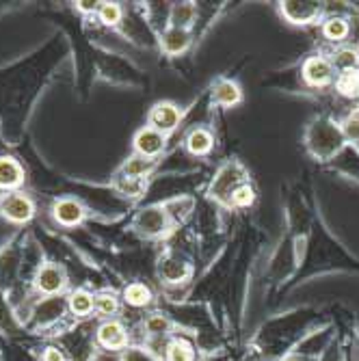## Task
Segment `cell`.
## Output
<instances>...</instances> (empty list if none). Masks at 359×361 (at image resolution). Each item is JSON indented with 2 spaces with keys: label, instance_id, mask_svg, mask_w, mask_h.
Segmentation results:
<instances>
[{
  "label": "cell",
  "instance_id": "cell-21",
  "mask_svg": "<svg viewBox=\"0 0 359 361\" xmlns=\"http://www.w3.org/2000/svg\"><path fill=\"white\" fill-rule=\"evenodd\" d=\"M331 63L336 72H351V70H359V50L351 48V46H342L334 52Z\"/></svg>",
  "mask_w": 359,
  "mask_h": 361
},
{
  "label": "cell",
  "instance_id": "cell-34",
  "mask_svg": "<svg viewBox=\"0 0 359 361\" xmlns=\"http://www.w3.org/2000/svg\"><path fill=\"white\" fill-rule=\"evenodd\" d=\"M290 361H305V359H290Z\"/></svg>",
  "mask_w": 359,
  "mask_h": 361
},
{
  "label": "cell",
  "instance_id": "cell-3",
  "mask_svg": "<svg viewBox=\"0 0 359 361\" xmlns=\"http://www.w3.org/2000/svg\"><path fill=\"white\" fill-rule=\"evenodd\" d=\"M135 227L147 238H160L171 232V216L165 206H147L137 212Z\"/></svg>",
  "mask_w": 359,
  "mask_h": 361
},
{
  "label": "cell",
  "instance_id": "cell-2",
  "mask_svg": "<svg viewBox=\"0 0 359 361\" xmlns=\"http://www.w3.org/2000/svg\"><path fill=\"white\" fill-rule=\"evenodd\" d=\"M249 182L247 178V169L241 165L238 160H230V162H225V165L217 171L212 184H210V190L208 195L212 197V200L221 202V204H227L230 206V197L232 192L241 186Z\"/></svg>",
  "mask_w": 359,
  "mask_h": 361
},
{
  "label": "cell",
  "instance_id": "cell-17",
  "mask_svg": "<svg viewBox=\"0 0 359 361\" xmlns=\"http://www.w3.org/2000/svg\"><path fill=\"white\" fill-rule=\"evenodd\" d=\"M154 169H156V160L143 158V156L135 154V156H130V158L123 162V167H121V178L143 180V178H147Z\"/></svg>",
  "mask_w": 359,
  "mask_h": 361
},
{
  "label": "cell",
  "instance_id": "cell-26",
  "mask_svg": "<svg viewBox=\"0 0 359 361\" xmlns=\"http://www.w3.org/2000/svg\"><path fill=\"white\" fill-rule=\"evenodd\" d=\"M253 204H255V188L249 182L241 184L230 197V206H234V208H249Z\"/></svg>",
  "mask_w": 359,
  "mask_h": 361
},
{
  "label": "cell",
  "instance_id": "cell-23",
  "mask_svg": "<svg viewBox=\"0 0 359 361\" xmlns=\"http://www.w3.org/2000/svg\"><path fill=\"white\" fill-rule=\"evenodd\" d=\"M195 16H197V9H195L193 3H178L171 7V16L169 22L174 28H184L188 30V26L195 22Z\"/></svg>",
  "mask_w": 359,
  "mask_h": 361
},
{
  "label": "cell",
  "instance_id": "cell-10",
  "mask_svg": "<svg viewBox=\"0 0 359 361\" xmlns=\"http://www.w3.org/2000/svg\"><path fill=\"white\" fill-rule=\"evenodd\" d=\"M190 275H193L190 264L178 255H165L158 262V277L169 286L186 283L190 279Z\"/></svg>",
  "mask_w": 359,
  "mask_h": 361
},
{
  "label": "cell",
  "instance_id": "cell-5",
  "mask_svg": "<svg viewBox=\"0 0 359 361\" xmlns=\"http://www.w3.org/2000/svg\"><path fill=\"white\" fill-rule=\"evenodd\" d=\"M281 16L297 26H308V24H316L322 16V5L320 3H299V0H286V3L279 5Z\"/></svg>",
  "mask_w": 359,
  "mask_h": 361
},
{
  "label": "cell",
  "instance_id": "cell-33",
  "mask_svg": "<svg viewBox=\"0 0 359 361\" xmlns=\"http://www.w3.org/2000/svg\"><path fill=\"white\" fill-rule=\"evenodd\" d=\"M76 9L83 11V13H95L97 9H100V3H91V0H83V3H76Z\"/></svg>",
  "mask_w": 359,
  "mask_h": 361
},
{
  "label": "cell",
  "instance_id": "cell-11",
  "mask_svg": "<svg viewBox=\"0 0 359 361\" xmlns=\"http://www.w3.org/2000/svg\"><path fill=\"white\" fill-rule=\"evenodd\" d=\"M97 344L107 350H123L128 348V331L126 326L117 320H107L97 326Z\"/></svg>",
  "mask_w": 359,
  "mask_h": 361
},
{
  "label": "cell",
  "instance_id": "cell-12",
  "mask_svg": "<svg viewBox=\"0 0 359 361\" xmlns=\"http://www.w3.org/2000/svg\"><path fill=\"white\" fill-rule=\"evenodd\" d=\"M52 216L61 225H65V227H76V225H80L85 221L87 210H85V206L78 200H72V197H68V200H56L54 202Z\"/></svg>",
  "mask_w": 359,
  "mask_h": 361
},
{
  "label": "cell",
  "instance_id": "cell-20",
  "mask_svg": "<svg viewBox=\"0 0 359 361\" xmlns=\"http://www.w3.org/2000/svg\"><path fill=\"white\" fill-rule=\"evenodd\" d=\"M123 301L130 307H145V305L152 303V290L145 283H141V281L128 283L123 288Z\"/></svg>",
  "mask_w": 359,
  "mask_h": 361
},
{
  "label": "cell",
  "instance_id": "cell-14",
  "mask_svg": "<svg viewBox=\"0 0 359 361\" xmlns=\"http://www.w3.org/2000/svg\"><path fill=\"white\" fill-rule=\"evenodd\" d=\"M24 182V169L11 156H0V190H16Z\"/></svg>",
  "mask_w": 359,
  "mask_h": 361
},
{
  "label": "cell",
  "instance_id": "cell-22",
  "mask_svg": "<svg viewBox=\"0 0 359 361\" xmlns=\"http://www.w3.org/2000/svg\"><path fill=\"white\" fill-rule=\"evenodd\" d=\"M336 89L342 97L348 100H359V70L340 72L336 78Z\"/></svg>",
  "mask_w": 359,
  "mask_h": 361
},
{
  "label": "cell",
  "instance_id": "cell-8",
  "mask_svg": "<svg viewBox=\"0 0 359 361\" xmlns=\"http://www.w3.org/2000/svg\"><path fill=\"white\" fill-rule=\"evenodd\" d=\"M65 286H68V275H65V269L54 264V262H48V264H44L37 271V275H35V288L42 294H48V297L63 292Z\"/></svg>",
  "mask_w": 359,
  "mask_h": 361
},
{
  "label": "cell",
  "instance_id": "cell-15",
  "mask_svg": "<svg viewBox=\"0 0 359 361\" xmlns=\"http://www.w3.org/2000/svg\"><path fill=\"white\" fill-rule=\"evenodd\" d=\"M212 102L232 109L243 102V91L234 80H217L212 87Z\"/></svg>",
  "mask_w": 359,
  "mask_h": 361
},
{
  "label": "cell",
  "instance_id": "cell-19",
  "mask_svg": "<svg viewBox=\"0 0 359 361\" xmlns=\"http://www.w3.org/2000/svg\"><path fill=\"white\" fill-rule=\"evenodd\" d=\"M68 307L74 316L78 318H85L89 316L91 312H95V297L91 292L87 290H76L70 294V299H68Z\"/></svg>",
  "mask_w": 359,
  "mask_h": 361
},
{
  "label": "cell",
  "instance_id": "cell-32",
  "mask_svg": "<svg viewBox=\"0 0 359 361\" xmlns=\"http://www.w3.org/2000/svg\"><path fill=\"white\" fill-rule=\"evenodd\" d=\"M42 361H65V355H63V350H61V348L50 346V348H46V350H44Z\"/></svg>",
  "mask_w": 359,
  "mask_h": 361
},
{
  "label": "cell",
  "instance_id": "cell-31",
  "mask_svg": "<svg viewBox=\"0 0 359 361\" xmlns=\"http://www.w3.org/2000/svg\"><path fill=\"white\" fill-rule=\"evenodd\" d=\"M117 188L121 195L128 197H139L143 192V180H133V178H119Z\"/></svg>",
  "mask_w": 359,
  "mask_h": 361
},
{
  "label": "cell",
  "instance_id": "cell-18",
  "mask_svg": "<svg viewBox=\"0 0 359 361\" xmlns=\"http://www.w3.org/2000/svg\"><path fill=\"white\" fill-rule=\"evenodd\" d=\"M320 30H322V37L324 39H329L334 44H340V42H344L348 37L351 26H348V22L344 18L334 16V18H327V20L322 22V28Z\"/></svg>",
  "mask_w": 359,
  "mask_h": 361
},
{
  "label": "cell",
  "instance_id": "cell-6",
  "mask_svg": "<svg viewBox=\"0 0 359 361\" xmlns=\"http://www.w3.org/2000/svg\"><path fill=\"white\" fill-rule=\"evenodd\" d=\"M0 212L11 223H26L35 214V204H32L30 197H26L24 192H9V195H3Z\"/></svg>",
  "mask_w": 359,
  "mask_h": 361
},
{
  "label": "cell",
  "instance_id": "cell-27",
  "mask_svg": "<svg viewBox=\"0 0 359 361\" xmlns=\"http://www.w3.org/2000/svg\"><path fill=\"white\" fill-rule=\"evenodd\" d=\"M171 326H174V322L165 314H152L145 320V331L150 336H167L171 331Z\"/></svg>",
  "mask_w": 359,
  "mask_h": 361
},
{
  "label": "cell",
  "instance_id": "cell-16",
  "mask_svg": "<svg viewBox=\"0 0 359 361\" xmlns=\"http://www.w3.org/2000/svg\"><path fill=\"white\" fill-rule=\"evenodd\" d=\"M214 147V137L208 128H195L186 135V149L193 156H206Z\"/></svg>",
  "mask_w": 359,
  "mask_h": 361
},
{
  "label": "cell",
  "instance_id": "cell-13",
  "mask_svg": "<svg viewBox=\"0 0 359 361\" xmlns=\"http://www.w3.org/2000/svg\"><path fill=\"white\" fill-rule=\"evenodd\" d=\"M190 46V32L184 30V28H174L169 26L165 32H162V37H160V48L165 54L169 56H178L182 52H186Z\"/></svg>",
  "mask_w": 359,
  "mask_h": 361
},
{
  "label": "cell",
  "instance_id": "cell-28",
  "mask_svg": "<svg viewBox=\"0 0 359 361\" xmlns=\"http://www.w3.org/2000/svg\"><path fill=\"white\" fill-rule=\"evenodd\" d=\"M97 16H100V22L104 26H117L121 22V7L117 3H100V9H97Z\"/></svg>",
  "mask_w": 359,
  "mask_h": 361
},
{
  "label": "cell",
  "instance_id": "cell-9",
  "mask_svg": "<svg viewBox=\"0 0 359 361\" xmlns=\"http://www.w3.org/2000/svg\"><path fill=\"white\" fill-rule=\"evenodd\" d=\"M167 147V135L158 133V130L145 126L135 135V152L143 158H152L156 160Z\"/></svg>",
  "mask_w": 359,
  "mask_h": 361
},
{
  "label": "cell",
  "instance_id": "cell-29",
  "mask_svg": "<svg viewBox=\"0 0 359 361\" xmlns=\"http://www.w3.org/2000/svg\"><path fill=\"white\" fill-rule=\"evenodd\" d=\"M340 128H342V133H344L346 143L359 145V109H355V111L342 121Z\"/></svg>",
  "mask_w": 359,
  "mask_h": 361
},
{
  "label": "cell",
  "instance_id": "cell-35",
  "mask_svg": "<svg viewBox=\"0 0 359 361\" xmlns=\"http://www.w3.org/2000/svg\"><path fill=\"white\" fill-rule=\"evenodd\" d=\"M355 147H357V152H359V145H355Z\"/></svg>",
  "mask_w": 359,
  "mask_h": 361
},
{
  "label": "cell",
  "instance_id": "cell-4",
  "mask_svg": "<svg viewBox=\"0 0 359 361\" xmlns=\"http://www.w3.org/2000/svg\"><path fill=\"white\" fill-rule=\"evenodd\" d=\"M301 76H303L305 85H310L314 89H322V87H329L336 82L338 72L334 68L331 59L322 56V54H314V56H308L303 61Z\"/></svg>",
  "mask_w": 359,
  "mask_h": 361
},
{
  "label": "cell",
  "instance_id": "cell-24",
  "mask_svg": "<svg viewBox=\"0 0 359 361\" xmlns=\"http://www.w3.org/2000/svg\"><path fill=\"white\" fill-rule=\"evenodd\" d=\"M167 361H195V350L188 340L174 338L167 344Z\"/></svg>",
  "mask_w": 359,
  "mask_h": 361
},
{
  "label": "cell",
  "instance_id": "cell-25",
  "mask_svg": "<svg viewBox=\"0 0 359 361\" xmlns=\"http://www.w3.org/2000/svg\"><path fill=\"white\" fill-rule=\"evenodd\" d=\"M95 312L100 316H115L119 312V299L113 292L95 294Z\"/></svg>",
  "mask_w": 359,
  "mask_h": 361
},
{
  "label": "cell",
  "instance_id": "cell-1",
  "mask_svg": "<svg viewBox=\"0 0 359 361\" xmlns=\"http://www.w3.org/2000/svg\"><path fill=\"white\" fill-rule=\"evenodd\" d=\"M305 145L310 154L320 160V162H329L334 160L346 145L344 133L340 123H336L329 117H318L310 123L308 133H305Z\"/></svg>",
  "mask_w": 359,
  "mask_h": 361
},
{
  "label": "cell",
  "instance_id": "cell-7",
  "mask_svg": "<svg viewBox=\"0 0 359 361\" xmlns=\"http://www.w3.org/2000/svg\"><path fill=\"white\" fill-rule=\"evenodd\" d=\"M182 111L174 102H156L150 111V128L158 130L162 135H169L180 126Z\"/></svg>",
  "mask_w": 359,
  "mask_h": 361
},
{
  "label": "cell",
  "instance_id": "cell-30",
  "mask_svg": "<svg viewBox=\"0 0 359 361\" xmlns=\"http://www.w3.org/2000/svg\"><path fill=\"white\" fill-rule=\"evenodd\" d=\"M121 361H158V359L141 346H128L121 353Z\"/></svg>",
  "mask_w": 359,
  "mask_h": 361
}]
</instances>
